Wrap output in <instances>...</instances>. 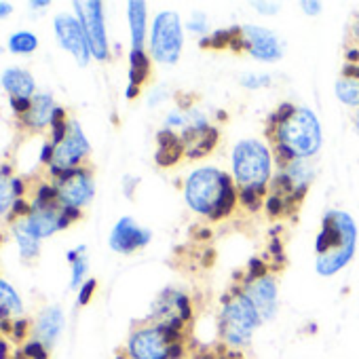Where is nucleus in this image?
<instances>
[{"instance_id":"obj_35","label":"nucleus","mask_w":359,"mask_h":359,"mask_svg":"<svg viewBox=\"0 0 359 359\" xmlns=\"http://www.w3.org/2000/svg\"><path fill=\"white\" fill-rule=\"evenodd\" d=\"M95 287H97V281H95V279H87V281L81 285V290H79V304H81V306L89 304V300L93 298Z\"/></svg>"},{"instance_id":"obj_41","label":"nucleus","mask_w":359,"mask_h":359,"mask_svg":"<svg viewBox=\"0 0 359 359\" xmlns=\"http://www.w3.org/2000/svg\"><path fill=\"white\" fill-rule=\"evenodd\" d=\"M342 79L359 81V64H344V68H342Z\"/></svg>"},{"instance_id":"obj_14","label":"nucleus","mask_w":359,"mask_h":359,"mask_svg":"<svg viewBox=\"0 0 359 359\" xmlns=\"http://www.w3.org/2000/svg\"><path fill=\"white\" fill-rule=\"evenodd\" d=\"M243 294L256 306L262 321H271L277 315V281L271 275L256 279L252 283H245Z\"/></svg>"},{"instance_id":"obj_43","label":"nucleus","mask_w":359,"mask_h":359,"mask_svg":"<svg viewBox=\"0 0 359 359\" xmlns=\"http://www.w3.org/2000/svg\"><path fill=\"white\" fill-rule=\"evenodd\" d=\"M53 152H55V146L53 144H45L43 152H41V161L43 163H51L53 161Z\"/></svg>"},{"instance_id":"obj_52","label":"nucleus","mask_w":359,"mask_h":359,"mask_svg":"<svg viewBox=\"0 0 359 359\" xmlns=\"http://www.w3.org/2000/svg\"><path fill=\"white\" fill-rule=\"evenodd\" d=\"M32 7H36V9H43V7H49V0H39V3H32Z\"/></svg>"},{"instance_id":"obj_53","label":"nucleus","mask_w":359,"mask_h":359,"mask_svg":"<svg viewBox=\"0 0 359 359\" xmlns=\"http://www.w3.org/2000/svg\"><path fill=\"white\" fill-rule=\"evenodd\" d=\"M355 131L359 133V108H357V114H355Z\"/></svg>"},{"instance_id":"obj_6","label":"nucleus","mask_w":359,"mask_h":359,"mask_svg":"<svg viewBox=\"0 0 359 359\" xmlns=\"http://www.w3.org/2000/svg\"><path fill=\"white\" fill-rule=\"evenodd\" d=\"M233 180L239 189H266L273 169V156L260 140H241L231 154Z\"/></svg>"},{"instance_id":"obj_27","label":"nucleus","mask_w":359,"mask_h":359,"mask_svg":"<svg viewBox=\"0 0 359 359\" xmlns=\"http://www.w3.org/2000/svg\"><path fill=\"white\" fill-rule=\"evenodd\" d=\"M266 197H269L266 189H239V203L252 214H256L264 205Z\"/></svg>"},{"instance_id":"obj_45","label":"nucleus","mask_w":359,"mask_h":359,"mask_svg":"<svg viewBox=\"0 0 359 359\" xmlns=\"http://www.w3.org/2000/svg\"><path fill=\"white\" fill-rule=\"evenodd\" d=\"M11 189H13V195H15V199H22V195H24V184H22V180H11Z\"/></svg>"},{"instance_id":"obj_30","label":"nucleus","mask_w":359,"mask_h":359,"mask_svg":"<svg viewBox=\"0 0 359 359\" xmlns=\"http://www.w3.org/2000/svg\"><path fill=\"white\" fill-rule=\"evenodd\" d=\"M239 83H241V87H245V89H250V91H254V89H264V87H269V85L273 83V79H271L269 74H254V72H245V74H241Z\"/></svg>"},{"instance_id":"obj_29","label":"nucleus","mask_w":359,"mask_h":359,"mask_svg":"<svg viewBox=\"0 0 359 359\" xmlns=\"http://www.w3.org/2000/svg\"><path fill=\"white\" fill-rule=\"evenodd\" d=\"M15 201L13 189H11V180L7 177V173L0 171V214L7 212V208H11Z\"/></svg>"},{"instance_id":"obj_20","label":"nucleus","mask_w":359,"mask_h":359,"mask_svg":"<svg viewBox=\"0 0 359 359\" xmlns=\"http://www.w3.org/2000/svg\"><path fill=\"white\" fill-rule=\"evenodd\" d=\"M53 112H55L53 97L49 93H34L32 104L24 114V123L32 129H43L45 125H51Z\"/></svg>"},{"instance_id":"obj_5","label":"nucleus","mask_w":359,"mask_h":359,"mask_svg":"<svg viewBox=\"0 0 359 359\" xmlns=\"http://www.w3.org/2000/svg\"><path fill=\"white\" fill-rule=\"evenodd\" d=\"M262 323L256 306L243 294V290H235L222 298V311L218 317V332L224 346L243 348L252 342L256 327Z\"/></svg>"},{"instance_id":"obj_16","label":"nucleus","mask_w":359,"mask_h":359,"mask_svg":"<svg viewBox=\"0 0 359 359\" xmlns=\"http://www.w3.org/2000/svg\"><path fill=\"white\" fill-rule=\"evenodd\" d=\"M28 222L41 239L51 237L55 231H62L70 224V220L66 218L60 203H51V205H36L34 203L32 214L28 216Z\"/></svg>"},{"instance_id":"obj_13","label":"nucleus","mask_w":359,"mask_h":359,"mask_svg":"<svg viewBox=\"0 0 359 359\" xmlns=\"http://www.w3.org/2000/svg\"><path fill=\"white\" fill-rule=\"evenodd\" d=\"M152 241V233L144 226H140L133 218L125 216L121 218L108 239V245L116 254H133L142 248H146Z\"/></svg>"},{"instance_id":"obj_44","label":"nucleus","mask_w":359,"mask_h":359,"mask_svg":"<svg viewBox=\"0 0 359 359\" xmlns=\"http://www.w3.org/2000/svg\"><path fill=\"white\" fill-rule=\"evenodd\" d=\"M137 184H140V180H137V177H129V175H127V177H125V195L131 197V195H133V187H137Z\"/></svg>"},{"instance_id":"obj_24","label":"nucleus","mask_w":359,"mask_h":359,"mask_svg":"<svg viewBox=\"0 0 359 359\" xmlns=\"http://www.w3.org/2000/svg\"><path fill=\"white\" fill-rule=\"evenodd\" d=\"M150 55L144 49H131L129 53V85L140 87L148 81L150 76Z\"/></svg>"},{"instance_id":"obj_47","label":"nucleus","mask_w":359,"mask_h":359,"mask_svg":"<svg viewBox=\"0 0 359 359\" xmlns=\"http://www.w3.org/2000/svg\"><path fill=\"white\" fill-rule=\"evenodd\" d=\"M11 13H13V5H9V3H0V20L7 18V15H11Z\"/></svg>"},{"instance_id":"obj_21","label":"nucleus","mask_w":359,"mask_h":359,"mask_svg":"<svg viewBox=\"0 0 359 359\" xmlns=\"http://www.w3.org/2000/svg\"><path fill=\"white\" fill-rule=\"evenodd\" d=\"M201 49H233V51H243V32L239 26L233 28H222V30H214L210 36H203L199 41Z\"/></svg>"},{"instance_id":"obj_48","label":"nucleus","mask_w":359,"mask_h":359,"mask_svg":"<svg viewBox=\"0 0 359 359\" xmlns=\"http://www.w3.org/2000/svg\"><path fill=\"white\" fill-rule=\"evenodd\" d=\"M140 87H133V85H127V91H125V95H127V100H135L137 95H140Z\"/></svg>"},{"instance_id":"obj_19","label":"nucleus","mask_w":359,"mask_h":359,"mask_svg":"<svg viewBox=\"0 0 359 359\" xmlns=\"http://www.w3.org/2000/svg\"><path fill=\"white\" fill-rule=\"evenodd\" d=\"M3 87L11 97L32 100L34 97V79L22 68H7L3 72Z\"/></svg>"},{"instance_id":"obj_18","label":"nucleus","mask_w":359,"mask_h":359,"mask_svg":"<svg viewBox=\"0 0 359 359\" xmlns=\"http://www.w3.org/2000/svg\"><path fill=\"white\" fill-rule=\"evenodd\" d=\"M64 332V313L60 306H49L45 309L39 319H36V325H34V334H36V340L43 342L47 348H51L60 334Z\"/></svg>"},{"instance_id":"obj_37","label":"nucleus","mask_w":359,"mask_h":359,"mask_svg":"<svg viewBox=\"0 0 359 359\" xmlns=\"http://www.w3.org/2000/svg\"><path fill=\"white\" fill-rule=\"evenodd\" d=\"M300 9L306 13V15H311V18H315V15H319L321 13V3H317V0H302L300 3Z\"/></svg>"},{"instance_id":"obj_40","label":"nucleus","mask_w":359,"mask_h":359,"mask_svg":"<svg viewBox=\"0 0 359 359\" xmlns=\"http://www.w3.org/2000/svg\"><path fill=\"white\" fill-rule=\"evenodd\" d=\"M32 100H20V97H11V108L18 112V114H26L28 108H30Z\"/></svg>"},{"instance_id":"obj_11","label":"nucleus","mask_w":359,"mask_h":359,"mask_svg":"<svg viewBox=\"0 0 359 359\" xmlns=\"http://www.w3.org/2000/svg\"><path fill=\"white\" fill-rule=\"evenodd\" d=\"M53 26H55V36H57L62 49L72 53L74 60L79 62V66H87L89 57H91V49H89V43H87L81 22L68 13H62L55 18Z\"/></svg>"},{"instance_id":"obj_7","label":"nucleus","mask_w":359,"mask_h":359,"mask_svg":"<svg viewBox=\"0 0 359 359\" xmlns=\"http://www.w3.org/2000/svg\"><path fill=\"white\" fill-rule=\"evenodd\" d=\"M184 47V30L175 11H161L150 28V55L158 64H177Z\"/></svg>"},{"instance_id":"obj_36","label":"nucleus","mask_w":359,"mask_h":359,"mask_svg":"<svg viewBox=\"0 0 359 359\" xmlns=\"http://www.w3.org/2000/svg\"><path fill=\"white\" fill-rule=\"evenodd\" d=\"M252 7L260 15H277L279 13V5L277 3H262V0H256V3H252Z\"/></svg>"},{"instance_id":"obj_51","label":"nucleus","mask_w":359,"mask_h":359,"mask_svg":"<svg viewBox=\"0 0 359 359\" xmlns=\"http://www.w3.org/2000/svg\"><path fill=\"white\" fill-rule=\"evenodd\" d=\"M0 359H7V342L0 340Z\"/></svg>"},{"instance_id":"obj_49","label":"nucleus","mask_w":359,"mask_h":359,"mask_svg":"<svg viewBox=\"0 0 359 359\" xmlns=\"http://www.w3.org/2000/svg\"><path fill=\"white\" fill-rule=\"evenodd\" d=\"M195 359H218V351H203V353L197 355Z\"/></svg>"},{"instance_id":"obj_28","label":"nucleus","mask_w":359,"mask_h":359,"mask_svg":"<svg viewBox=\"0 0 359 359\" xmlns=\"http://www.w3.org/2000/svg\"><path fill=\"white\" fill-rule=\"evenodd\" d=\"M39 47V39L32 32H18L9 39V51L24 55V53H32Z\"/></svg>"},{"instance_id":"obj_17","label":"nucleus","mask_w":359,"mask_h":359,"mask_svg":"<svg viewBox=\"0 0 359 359\" xmlns=\"http://www.w3.org/2000/svg\"><path fill=\"white\" fill-rule=\"evenodd\" d=\"M156 152H154V163L163 169L173 167L180 163V158L184 156V142L180 137V133L171 129H158L156 131Z\"/></svg>"},{"instance_id":"obj_4","label":"nucleus","mask_w":359,"mask_h":359,"mask_svg":"<svg viewBox=\"0 0 359 359\" xmlns=\"http://www.w3.org/2000/svg\"><path fill=\"white\" fill-rule=\"evenodd\" d=\"M125 351L129 359H182L187 355V332L148 321L131 332Z\"/></svg>"},{"instance_id":"obj_50","label":"nucleus","mask_w":359,"mask_h":359,"mask_svg":"<svg viewBox=\"0 0 359 359\" xmlns=\"http://www.w3.org/2000/svg\"><path fill=\"white\" fill-rule=\"evenodd\" d=\"M353 34H355V39L359 41V13L355 15V22H353Z\"/></svg>"},{"instance_id":"obj_8","label":"nucleus","mask_w":359,"mask_h":359,"mask_svg":"<svg viewBox=\"0 0 359 359\" xmlns=\"http://www.w3.org/2000/svg\"><path fill=\"white\" fill-rule=\"evenodd\" d=\"M100 0H76L74 11L76 20L81 22L91 55L100 62H106L110 51H108V36H106V24H104V11H102Z\"/></svg>"},{"instance_id":"obj_34","label":"nucleus","mask_w":359,"mask_h":359,"mask_svg":"<svg viewBox=\"0 0 359 359\" xmlns=\"http://www.w3.org/2000/svg\"><path fill=\"white\" fill-rule=\"evenodd\" d=\"M189 30L197 32V34L208 32V15L203 11H193V15L189 20Z\"/></svg>"},{"instance_id":"obj_10","label":"nucleus","mask_w":359,"mask_h":359,"mask_svg":"<svg viewBox=\"0 0 359 359\" xmlns=\"http://www.w3.org/2000/svg\"><path fill=\"white\" fill-rule=\"evenodd\" d=\"M89 154V142L81 129V125L76 121H72L68 125V133L62 140V144L55 146L53 152V161H51V171L55 175H60L62 171H70L76 169L81 165V161Z\"/></svg>"},{"instance_id":"obj_23","label":"nucleus","mask_w":359,"mask_h":359,"mask_svg":"<svg viewBox=\"0 0 359 359\" xmlns=\"http://www.w3.org/2000/svg\"><path fill=\"white\" fill-rule=\"evenodd\" d=\"M13 231H15V239L20 243V252H22V258H28L32 260L36 254H39V248H41V237L32 231L28 218L26 220H20L13 224Z\"/></svg>"},{"instance_id":"obj_31","label":"nucleus","mask_w":359,"mask_h":359,"mask_svg":"<svg viewBox=\"0 0 359 359\" xmlns=\"http://www.w3.org/2000/svg\"><path fill=\"white\" fill-rule=\"evenodd\" d=\"M87 269H89V262H87V254L85 250L81 252V256L72 262V281H70V287H81L83 285V279L87 275Z\"/></svg>"},{"instance_id":"obj_26","label":"nucleus","mask_w":359,"mask_h":359,"mask_svg":"<svg viewBox=\"0 0 359 359\" xmlns=\"http://www.w3.org/2000/svg\"><path fill=\"white\" fill-rule=\"evenodd\" d=\"M336 97L353 108H359V81L353 79H338L336 81Z\"/></svg>"},{"instance_id":"obj_32","label":"nucleus","mask_w":359,"mask_h":359,"mask_svg":"<svg viewBox=\"0 0 359 359\" xmlns=\"http://www.w3.org/2000/svg\"><path fill=\"white\" fill-rule=\"evenodd\" d=\"M264 208H266V214H269L271 218H279V216H283V214H290L287 201L281 199V197H277V195H269L266 201H264Z\"/></svg>"},{"instance_id":"obj_38","label":"nucleus","mask_w":359,"mask_h":359,"mask_svg":"<svg viewBox=\"0 0 359 359\" xmlns=\"http://www.w3.org/2000/svg\"><path fill=\"white\" fill-rule=\"evenodd\" d=\"M11 214H15V216H30L32 214V208L24 199H15L13 205H11Z\"/></svg>"},{"instance_id":"obj_1","label":"nucleus","mask_w":359,"mask_h":359,"mask_svg":"<svg viewBox=\"0 0 359 359\" xmlns=\"http://www.w3.org/2000/svg\"><path fill=\"white\" fill-rule=\"evenodd\" d=\"M357 245V224L346 212H325L321 220V231L315 241L317 264L315 271L321 277H332L342 271L355 256Z\"/></svg>"},{"instance_id":"obj_39","label":"nucleus","mask_w":359,"mask_h":359,"mask_svg":"<svg viewBox=\"0 0 359 359\" xmlns=\"http://www.w3.org/2000/svg\"><path fill=\"white\" fill-rule=\"evenodd\" d=\"M167 97H169L167 89H165V87H156V89L152 91V97L148 100V106H158V104L165 102Z\"/></svg>"},{"instance_id":"obj_9","label":"nucleus","mask_w":359,"mask_h":359,"mask_svg":"<svg viewBox=\"0 0 359 359\" xmlns=\"http://www.w3.org/2000/svg\"><path fill=\"white\" fill-rule=\"evenodd\" d=\"M55 191H57V201L64 208H85L91 203L93 195H95V187L91 173L83 167L70 169V171H62L57 175L55 182Z\"/></svg>"},{"instance_id":"obj_42","label":"nucleus","mask_w":359,"mask_h":359,"mask_svg":"<svg viewBox=\"0 0 359 359\" xmlns=\"http://www.w3.org/2000/svg\"><path fill=\"white\" fill-rule=\"evenodd\" d=\"M11 330H13L15 338H24V334H26V330H28V321H26V319H18V321L11 325Z\"/></svg>"},{"instance_id":"obj_33","label":"nucleus","mask_w":359,"mask_h":359,"mask_svg":"<svg viewBox=\"0 0 359 359\" xmlns=\"http://www.w3.org/2000/svg\"><path fill=\"white\" fill-rule=\"evenodd\" d=\"M22 355L28 357V359H49V348H47L43 342L32 340V342H28V344L24 346Z\"/></svg>"},{"instance_id":"obj_3","label":"nucleus","mask_w":359,"mask_h":359,"mask_svg":"<svg viewBox=\"0 0 359 359\" xmlns=\"http://www.w3.org/2000/svg\"><path fill=\"white\" fill-rule=\"evenodd\" d=\"M235 191L237 184L229 173L216 167H199L187 177L184 199L195 214L208 216L212 220L218 214L224 199Z\"/></svg>"},{"instance_id":"obj_25","label":"nucleus","mask_w":359,"mask_h":359,"mask_svg":"<svg viewBox=\"0 0 359 359\" xmlns=\"http://www.w3.org/2000/svg\"><path fill=\"white\" fill-rule=\"evenodd\" d=\"M22 311L24 304L18 292L5 279H0V321H7L11 315H22Z\"/></svg>"},{"instance_id":"obj_22","label":"nucleus","mask_w":359,"mask_h":359,"mask_svg":"<svg viewBox=\"0 0 359 359\" xmlns=\"http://www.w3.org/2000/svg\"><path fill=\"white\" fill-rule=\"evenodd\" d=\"M127 18H129V30H131V47L144 49L146 41V3L142 0H131L127 5Z\"/></svg>"},{"instance_id":"obj_46","label":"nucleus","mask_w":359,"mask_h":359,"mask_svg":"<svg viewBox=\"0 0 359 359\" xmlns=\"http://www.w3.org/2000/svg\"><path fill=\"white\" fill-rule=\"evenodd\" d=\"M346 64H359V49L346 51Z\"/></svg>"},{"instance_id":"obj_15","label":"nucleus","mask_w":359,"mask_h":359,"mask_svg":"<svg viewBox=\"0 0 359 359\" xmlns=\"http://www.w3.org/2000/svg\"><path fill=\"white\" fill-rule=\"evenodd\" d=\"M184 142V154L193 161L197 158H205L208 154L214 152V148L218 146L220 140V129L218 127H187L180 133Z\"/></svg>"},{"instance_id":"obj_12","label":"nucleus","mask_w":359,"mask_h":359,"mask_svg":"<svg viewBox=\"0 0 359 359\" xmlns=\"http://www.w3.org/2000/svg\"><path fill=\"white\" fill-rule=\"evenodd\" d=\"M243 51L258 62H279L283 57V43L277 34L262 26H241Z\"/></svg>"},{"instance_id":"obj_2","label":"nucleus","mask_w":359,"mask_h":359,"mask_svg":"<svg viewBox=\"0 0 359 359\" xmlns=\"http://www.w3.org/2000/svg\"><path fill=\"white\" fill-rule=\"evenodd\" d=\"M269 137L275 142V161L281 169L292 161H306L315 156L323 144L321 125L311 108H296L294 114Z\"/></svg>"}]
</instances>
